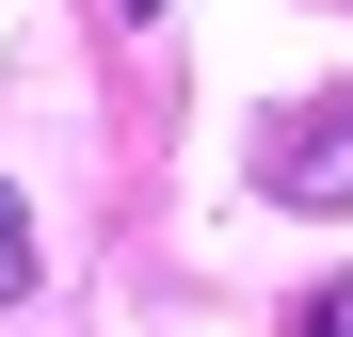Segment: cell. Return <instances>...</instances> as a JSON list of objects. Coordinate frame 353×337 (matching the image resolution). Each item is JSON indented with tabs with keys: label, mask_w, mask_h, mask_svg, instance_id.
Returning a JSON list of instances; mask_svg holds the SVG:
<instances>
[{
	"label": "cell",
	"mask_w": 353,
	"mask_h": 337,
	"mask_svg": "<svg viewBox=\"0 0 353 337\" xmlns=\"http://www.w3.org/2000/svg\"><path fill=\"white\" fill-rule=\"evenodd\" d=\"M257 177H273L289 209H353V81H337V96H305V112H289Z\"/></svg>",
	"instance_id": "1"
},
{
	"label": "cell",
	"mask_w": 353,
	"mask_h": 337,
	"mask_svg": "<svg viewBox=\"0 0 353 337\" xmlns=\"http://www.w3.org/2000/svg\"><path fill=\"white\" fill-rule=\"evenodd\" d=\"M17 289H32V209L0 193V305H17Z\"/></svg>",
	"instance_id": "2"
},
{
	"label": "cell",
	"mask_w": 353,
	"mask_h": 337,
	"mask_svg": "<svg viewBox=\"0 0 353 337\" xmlns=\"http://www.w3.org/2000/svg\"><path fill=\"white\" fill-rule=\"evenodd\" d=\"M289 337H353V273H337V289H305V305H289Z\"/></svg>",
	"instance_id": "3"
},
{
	"label": "cell",
	"mask_w": 353,
	"mask_h": 337,
	"mask_svg": "<svg viewBox=\"0 0 353 337\" xmlns=\"http://www.w3.org/2000/svg\"><path fill=\"white\" fill-rule=\"evenodd\" d=\"M129 17H161V0H129Z\"/></svg>",
	"instance_id": "4"
}]
</instances>
